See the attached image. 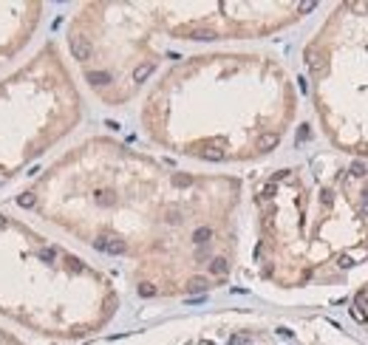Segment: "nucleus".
<instances>
[{"mask_svg": "<svg viewBox=\"0 0 368 345\" xmlns=\"http://www.w3.org/2000/svg\"><path fill=\"white\" fill-rule=\"evenodd\" d=\"M292 190L286 283H337L368 263V161H329L272 176Z\"/></svg>", "mask_w": 368, "mask_h": 345, "instance_id": "1", "label": "nucleus"}, {"mask_svg": "<svg viewBox=\"0 0 368 345\" xmlns=\"http://www.w3.org/2000/svg\"><path fill=\"white\" fill-rule=\"evenodd\" d=\"M37 258L43 260V263H54V260L60 258V252L54 249V246H43V249H37Z\"/></svg>", "mask_w": 368, "mask_h": 345, "instance_id": "4", "label": "nucleus"}, {"mask_svg": "<svg viewBox=\"0 0 368 345\" xmlns=\"http://www.w3.org/2000/svg\"><path fill=\"white\" fill-rule=\"evenodd\" d=\"M351 317L357 320V325H362V328L368 331V283H362V286L357 289V295H354Z\"/></svg>", "mask_w": 368, "mask_h": 345, "instance_id": "3", "label": "nucleus"}, {"mask_svg": "<svg viewBox=\"0 0 368 345\" xmlns=\"http://www.w3.org/2000/svg\"><path fill=\"white\" fill-rule=\"evenodd\" d=\"M0 184H3V176H0Z\"/></svg>", "mask_w": 368, "mask_h": 345, "instance_id": "7", "label": "nucleus"}, {"mask_svg": "<svg viewBox=\"0 0 368 345\" xmlns=\"http://www.w3.org/2000/svg\"><path fill=\"white\" fill-rule=\"evenodd\" d=\"M303 60L326 136L337 150L368 158V0L340 3Z\"/></svg>", "mask_w": 368, "mask_h": 345, "instance_id": "2", "label": "nucleus"}, {"mask_svg": "<svg viewBox=\"0 0 368 345\" xmlns=\"http://www.w3.org/2000/svg\"><path fill=\"white\" fill-rule=\"evenodd\" d=\"M34 201H37V198H34L31 193H23L20 198H17V204H20V207H26V209H29V207H34Z\"/></svg>", "mask_w": 368, "mask_h": 345, "instance_id": "5", "label": "nucleus"}, {"mask_svg": "<svg viewBox=\"0 0 368 345\" xmlns=\"http://www.w3.org/2000/svg\"><path fill=\"white\" fill-rule=\"evenodd\" d=\"M3 226H9V221H6V218H0V229H3Z\"/></svg>", "mask_w": 368, "mask_h": 345, "instance_id": "6", "label": "nucleus"}]
</instances>
